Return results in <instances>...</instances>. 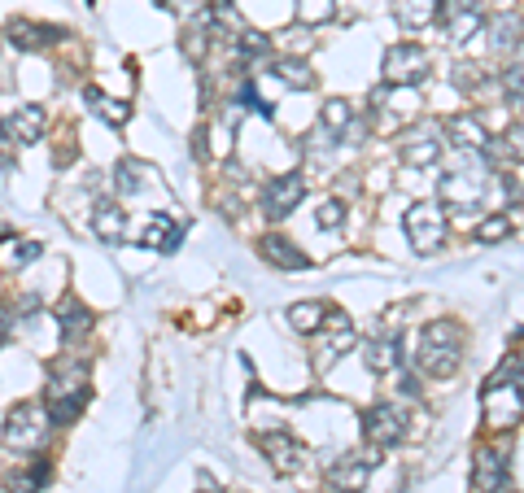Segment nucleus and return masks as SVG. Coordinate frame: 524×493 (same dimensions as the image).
I'll list each match as a JSON object with an SVG mask.
<instances>
[{
	"label": "nucleus",
	"mask_w": 524,
	"mask_h": 493,
	"mask_svg": "<svg viewBox=\"0 0 524 493\" xmlns=\"http://www.w3.org/2000/svg\"><path fill=\"white\" fill-rule=\"evenodd\" d=\"M153 179H158V171H153L149 162H140V158H123L118 162V171H114V188L123 192V197H140Z\"/></svg>",
	"instance_id": "obj_21"
},
{
	"label": "nucleus",
	"mask_w": 524,
	"mask_h": 493,
	"mask_svg": "<svg viewBox=\"0 0 524 493\" xmlns=\"http://www.w3.org/2000/svg\"><path fill=\"white\" fill-rule=\"evenodd\" d=\"M49 432H53V419L44 402H18L5 415V446L14 450H40L49 441Z\"/></svg>",
	"instance_id": "obj_3"
},
{
	"label": "nucleus",
	"mask_w": 524,
	"mask_h": 493,
	"mask_svg": "<svg viewBox=\"0 0 524 493\" xmlns=\"http://www.w3.org/2000/svg\"><path fill=\"white\" fill-rule=\"evenodd\" d=\"M83 101H88L110 127H123L127 118H131V105H127V101H114V96H105L101 88H83Z\"/></svg>",
	"instance_id": "obj_27"
},
{
	"label": "nucleus",
	"mask_w": 524,
	"mask_h": 493,
	"mask_svg": "<svg viewBox=\"0 0 524 493\" xmlns=\"http://www.w3.org/2000/svg\"><path fill=\"white\" fill-rule=\"evenodd\" d=\"M437 197L446 201V206H455V210H472V206H481V197H485V175L481 171H472L468 162L455 166L442 184H437Z\"/></svg>",
	"instance_id": "obj_9"
},
{
	"label": "nucleus",
	"mask_w": 524,
	"mask_h": 493,
	"mask_svg": "<svg viewBox=\"0 0 524 493\" xmlns=\"http://www.w3.org/2000/svg\"><path fill=\"white\" fill-rule=\"evenodd\" d=\"M180 240H184V223L175 214H153L145 232H140V245L153 249V254H171V249H180Z\"/></svg>",
	"instance_id": "obj_17"
},
{
	"label": "nucleus",
	"mask_w": 524,
	"mask_h": 493,
	"mask_svg": "<svg viewBox=\"0 0 524 493\" xmlns=\"http://www.w3.org/2000/svg\"><path fill=\"white\" fill-rule=\"evenodd\" d=\"M271 70H276V79L284 83V88H297V92H311L315 88V75H311V66H306L302 57H280Z\"/></svg>",
	"instance_id": "obj_28"
},
{
	"label": "nucleus",
	"mask_w": 524,
	"mask_h": 493,
	"mask_svg": "<svg viewBox=\"0 0 524 493\" xmlns=\"http://www.w3.org/2000/svg\"><path fill=\"white\" fill-rule=\"evenodd\" d=\"M350 123H354V110H350V101H328L324 110H319V131H324V136H345V131H350Z\"/></svg>",
	"instance_id": "obj_29"
},
{
	"label": "nucleus",
	"mask_w": 524,
	"mask_h": 493,
	"mask_svg": "<svg viewBox=\"0 0 524 493\" xmlns=\"http://www.w3.org/2000/svg\"><path fill=\"white\" fill-rule=\"evenodd\" d=\"M62 31H53V27H40V22H27V18H18V22H9V44L22 48V53H31V48H49L53 40Z\"/></svg>",
	"instance_id": "obj_22"
},
{
	"label": "nucleus",
	"mask_w": 524,
	"mask_h": 493,
	"mask_svg": "<svg viewBox=\"0 0 524 493\" xmlns=\"http://www.w3.org/2000/svg\"><path fill=\"white\" fill-rule=\"evenodd\" d=\"M328 319H332L328 302H297V306H289V323H293V332H302V336L319 332Z\"/></svg>",
	"instance_id": "obj_25"
},
{
	"label": "nucleus",
	"mask_w": 524,
	"mask_h": 493,
	"mask_svg": "<svg viewBox=\"0 0 524 493\" xmlns=\"http://www.w3.org/2000/svg\"><path fill=\"white\" fill-rule=\"evenodd\" d=\"M472 485L476 493H516V485H511V476H507V459H503V450H481L476 454V463H472Z\"/></svg>",
	"instance_id": "obj_13"
},
{
	"label": "nucleus",
	"mask_w": 524,
	"mask_h": 493,
	"mask_svg": "<svg viewBox=\"0 0 524 493\" xmlns=\"http://www.w3.org/2000/svg\"><path fill=\"white\" fill-rule=\"evenodd\" d=\"M372 454H341L337 463L328 467V489L332 493H363L367 476H372Z\"/></svg>",
	"instance_id": "obj_12"
},
{
	"label": "nucleus",
	"mask_w": 524,
	"mask_h": 493,
	"mask_svg": "<svg viewBox=\"0 0 524 493\" xmlns=\"http://www.w3.org/2000/svg\"><path fill=\"white\" fill-rule=\"evenodd\" d=\"M302 197H306V179L289 171V175H276V179H267V188H262V214L267 219H289V214L302 206Z\"/></svg>",
	"instance_id": "obj_8"
},
{
	"label": "nucleus",
	"mask_w": 524,
	"mask_h": 493,
	"mask_svg": "<svg viewBox=\"0 0 524 493\" xmlns=\"http://www.w3.org/2000/svg\"><path fill=\"white\" fill-rule=\"evenodd\" d=\"M0 127L9 131V140L14 144H35L44 136V127H49V118H44L40 105H18V110H9L0 118Z\"/></svg>",
	"instance_id": "obj_16"
},
{
	"label": "nucleus",
	"mask_w": 524,
	"mask_h": 493,
	"mask_svg": "<svg viewBox=\"0 0 524 493\" xmlns=\"http://www.w3.org/2000/svg\"><path fill=\"white\" fill-rule=\"evenodd\" d=\"M92 323H97V315H92L79 297H66V302L57 306V332H62V341H79V336H88Z\"/></svg>",
	"instance_id": "obj_20"
},
{
	"label": "nucleus",
	"mask_w": 524,
	"mask_h": 493,
	"mask_svg": "<svg viewBox=\"0 0 524 493\" xmlns=\"http://www.w3.org/2000/svg\"><path fill=\"white\" fill-rule=\"evenodd\" d=\"M158 5H166V0H158Z\"/></svg>",
	"instance_id": "obj_40"
},
{
	"label": "nucleus",
	"mask_w": 524,
	"mask_h": 493,
	"mask_svg": "<svg viewBox=\"0 0 524 493\" xmlns=\"http://www.w3.org/2000/svg\"><path fill=\"white\" fill-rule=\"evenodd\" d=\"M402 227H407V240H411L415 254H437L442 240H446V214H442L437 201H420V206H411Z\"/></svg>",
	"instance_id": "obj_5"
},
{
	"label": "nucleus",
	"mask_w": 524,
	"mask_h": 493,
	"mask_svg": "<svg viewBox=\"0 0 524 493\" xmlns=\"http://www.w3.org/2000/svg\"><path fill=\"white\" fill-rule=\"evenodd\" d=\"M511 232V219H507V214H490V219H485V223H476V240H481V245H494V240H503Z\"/></svg>",
	"instance_id": "obj_33"
},
{
	"label": "nucleus",
	"mask_w": 524,
	"mask_h": 493,
	"mask_svg": "<svg viewBox=\"0 0 524 493\" xmlns=\"http://www.w3.org/2000/svg\"><path fill=\"white\" fill-rule=\"evenodd\" d=\"M35 258H40V245H35V240H22V245H14V254H9V267H27Z\"/></svg>",
	"instance_id": "obj_36"
},
{
	"label": "nucleus",
	"mask_w": 524,
	"mask_h": 493,
	"mask_svg": "<svg viewBox=\"0 0 524 493\" xmlns=\"http://www.w3.org/2000/svg\"><path fill=\"white\" fill-rule=\"evenodd\" d=\"M53 424H75L88 406V363L83 358H62L49 367V389H44Z\"/></svg>",
	"instance_id": "obj_1"
},
{
	"label": "nucleus",
	"mask_w": 524,
	"mask_h": 493,
	"mask_svg": "<svg viewBox=\"0 0 524 493\" xmlns=\"http://www.w3.org/2000/svg\"><path fill=\"white\" fill-rule=\"evenodd\" d=\"M428 70H433V66H428V48L402 40V44H393L385 53L380 75H385L389 88H420V83L428 79Z\"/></svg>",
	"instance_id": "obj_4"
},
{
	"label": "nucleus",
	"mask_w": 524,
	"mask_h": 493,
	"mask_svg": "<svg viewBox=\"0 0 524 493\" xmlns=\"http://www.w3.org/2000/svg\"><path fill=\"white\" fill-rule=\"evenodd\" d=\"M511 380H516L520 389H524V345H520V354L511 358Z\"/></svg>",
	"instance_id": "obj_38"
},
{
	"label": "nucleus",
	"mask_w": 524,
	"mask_h": 493,
	"mask_svg": "<svg viewBox=\"0 0 524 493\" xmlns=\"http://www.w3.org/2000/svg\"><path fill=\"white\" fill-rule=\"evenodd\" d=\"M442 22L450 44H468L485 27V5L481 0H442Z\"/></svg>",
	"instance_id": "obj_11"
},
{
	"label": "nucleus",
	"mask_w": 524,
	"mask_h": 493,
	"mask_svg": "<svg viewBox=\"0 0 524 493\" xmlns=\"http://www.w3.org/2000/svg\"><path fill=\"white\" fill-rule=\"evenodd\" d=\"M363 363L372 376H393L402 367V341L398 336H376V341L363 345Z\"/></svg>",
	"instance_id": "obj_18"
},
{
	"label": "nucleus",
	"mask_w": 524,
	"mask_h": 493,
	"mask_svg": "<svg viewBox=\"0 0 524 493\" xmlns=\"http://www.w3.org/2000/svg\"><path fill=\"white\" fill-rule=\"evenodd\" d=\"M442 136H446L450 149H459V153H485V149H490V131H485V123H481L476 114L446 118Z\"/></svg>",
	"instance_id": "obj_14"
},
{
	"label": "nucleus",
	"mask_w": 524,
	"mask_h": 493,
	"mask_svg": "<svg viewBox=\"0 0 524 493\" xmlns=\"http://www.w3.org/2000/svg\"><path fill=\"white\" fill-rule=\"evenodd\" d=\"M463 363V328L450 319H437L420 332V350H415V367L428 380H450Z\"/></svg>",
	"instance_id": "obj_2"
},
{
	"label": "nucleus",
	"mask_w": 524,
	"mask_h": 493,
	"mask_svg": "<svg viewBox=\"0 0 524 493\" xmlns=\"http://www.w3.org/2000/svg\"><path fill=\"white\" fill-rule=\"evenodd\" d=\"M524 419V389L516 380H494L485 389V424L490 428H511Z\"/></svg>",
	"instance_id": "obj_6"
},
{
	"label": "nucleus",
	"mask_w": 524,
	"mask_h": 493,
	"mask_svg": "<svg viewBox=\"0 0 524 493\" xmlns=\"http://www.w3.org/2000/svg\"><path fill=\"white\" fill-rule=\"evenodd\" d=\"M363 437L372 441L376 450H393L402 437H407V415L393 402H376L372 411H363Z\"/></svg>",
	"instance_id": "obj_7"
},
{
	"label": "nucleus",
	"mask_w": 524,
	"mask_h": 493,
	"mask_svg": "<svg viewBox=\"0 0 524 493\" xmlns=\"http://www.w3.org/2000/svg\"><path fill=\"white\" fill-rule=\"evenodd\" d=\"M315 223L324 227V232H328V227H341L345 223V206H341V201H324L319 214H315Z\"/></svg>",
	"instance_id": "obj_35"
},
{
	"label": "nucleus",
	"mask_w": 524,
	"mask_h": 493,
	"mask_svg": "<svg viewBox=\"0 0 524 493\" xmlns=\"http://www.w3.org/2000/svg\"><path fill=\"white\" fill-rule=\"evenodd\" d=\"M393 14H398L402 27L420 31V27H428V22L442 14V0H393Z\"/></svg>",
	"instance_id": "obj_24"
},
{
	"label": "nucleus",
	"mask_w": 524,
	"mask_h": 493,
	"mask_svg": "<svg viewBox=\"0 0 524 493\" xmlns=\"http://www.w3.org/2000/svg\"><path fill=\"white\" fill-rule=\"evenodd\" d=\"M503 92L516 96V101H524V48H520L516 57H511L507 70H503Z\"/></svg>",
	"instance_id": "obj_32"
},
{
	"label": "nucleus",
	"mask_w": 524,
	"mask_h": 493,
	"mask_svg": "<svg viewBox=\"0 0 524 493\" xmlns=\"http://www.w3.org/2000/svg\"><path fill=\"white\" fill-rule=\"evenodd\" d=\"M485 153H494L498 162H524V127L516 123V127H507L503 136H498V144L490 140V149Z\"/></svg>",
	"instance_id": "obj_30"
},
{
	"label": "nucleus",
	"mask_w": 524,
	"mask_h": 493,
	"mask_svg": "<svg viewBox=\"0 0 524 493\" xmlns=\"http://www.w3.org/2000/svg\"><path fill=\"white\" fill-rule=\"evenodd\" d=\"M437 140H442L437 123H420V127H411L407 136H402V144H398L402 162L415 166V171H428V166H437V162H442V149H446V144H437Z\"/></svg>",
	"instance_id": "obj_10"
},
{
	"label": "nucleus",
	"mask_w": 524,
	"mask_h": 493,
	"mask_svg": "<svg viewBox=\"0 0 524 493\" xmlns=\"http://www.w3.org/2000/svg\"><path fill=\"white\" fill-rule=\"evenodd\" d=\"M485 27H490L494 48H520V40H524V18L520 14H494Z\"/></svg>",
	"instance_id": "obj_26"
},
{
	"label": "nucleus",
	"mask_w": 524,
	"mask_h": 493,
	"mask_svg": "<svg viewBox=\"0 0 524 493\" xmlns=\"http://www.w3.org/2000/svg\"><path fill=\"white\" fill-rule=\"evenodd\" d=\"M258 450L267 454L271 459V467H276V472H297V467L306 463V446L297 437H289V432H262L258 437Z\"/></svg>",
	"instance_id": "obj_15"
},
{
	"label": "nucleus",
	"mask_w": 524,
	"mask_h": 493,
	"mask_svg": "<svg viewBox=\"0 0 524 493\" xmlns=\"http://www.w3.org/2000/svg\"><path fill=\"white\" fill-rule=\"evenodd\" d=\"M481 75H485L481 66H459V70H455L459 92H481V88H485V79H481Z\"/></svg>",
	"instance_id": "obj_34"
},
{
	"label": "nucleus",
	"mask_w": 524,
	"mask_h": 493,
	"mask_svg": "<svg viewBox=\"0 0 524 493\" xmlns=\"http://www.w3.org/2000/svg\"><path fill=\"white\" fill-rule=\"evenodd\" d=\"M166 5H171V9H180V14H197V9H201V0H166Z\"/></svg>",
	"instance_id": "obj_39"
},
{
	"label": "nucleus",
	"mask_w": 524,
	"mask_h": 493,
	"mask_svg": "<svg viewBox=\"0 0 524 493\" xmlns=\"http://www.w3.org/2000/svg\"><path fill=\"white\" fill-rule=\"evenodd\" d=\"M9 332H14V306L0 302V345L9 341Z\"/></svg>",
	"instance_id": "obj_37"
},
{
	"label": "nucleus",
	"mask_w": 524,
	"mask_h": 493,
	"mask_svg": "<svg viewBox=\"0 0 524 493\" xmlns=\"http://www.w3.org/2000/svg\"><path fill=\"white\" fill-rule=\"evenodd\" d=\"M332 9H337V0H297V18H302V27H319V22H328Z\"/></svg>",
	"instance_id": "obj_31"
},
{
	"label": "nucleus",
	"mask_w": 524,
	"mask_h": 493,
	"mask_svg": "<svg viewBox=\"0 0 524 493\" xmlns=\"http://www.w3.org/2000/svg\"><path fill=\"white\" fill-rule=\"evenodd\" d=\"M92 232H97L105 245H123L127 240V214H123V206H97V214H92Z\"/></svg>",
	"instance_id": "obj_23"
},
{
	"label": "nucleus",
	"mask_w": 524,
	"mask_h": 493,
	"mask_svg": "<svg viewBox=\"0 0 524 493\" xmlns=\"http://www.w3.org/2000/svg\"><path fill=\"white\" fill-rule=\"evenodd\" d=\"M258 254H262V262H271V267H280V271H306V267H311V258H306L302 249H297L293 240H284V236H262Z\"/></svg>",
	"instance_id": "obj_19"
}]
</instances>
